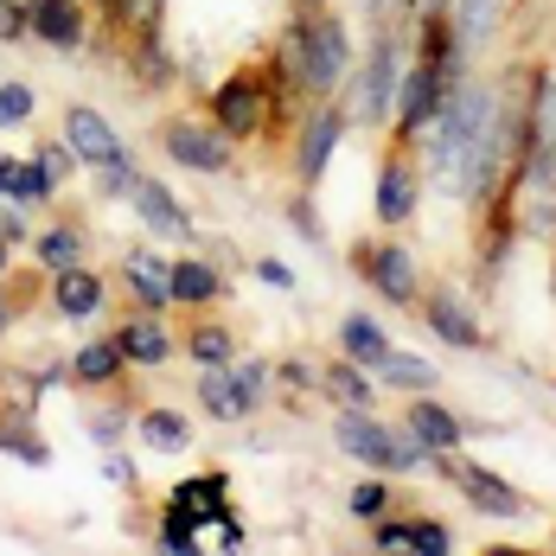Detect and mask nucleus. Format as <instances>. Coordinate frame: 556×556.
<instances>
[{
  "label": "nucleus",
  "instance_id": "f257e3e1",
  "mask_svg": "<svg viewBox=\"0 0 556 556\" xmlns=\"http://www.w3.org/2000/svg\"><path fill=\"white\" fill-rule=\"evenodd\" d=\"M486 115H493V77H460L447 90V103L435 110V122L422 128V179L467 205V179L480 161V135H486Z\"/></svg>",
  "mask_w": 556,
  "mask_h": 556
},
{
  "label": "nucleus",
  "instance_id": "f03ea898",
  "mask_svg": "<svg viewBox=\"0 0 556 556\" xmlns=\"http://www.w3.org/2000/svg\"><path fill=\"white\" fill-rule=\"evenodd\" d=\"M276 71L307 97V103H333L352 77V46H345V20L339 13H301L281 26Z\"/></svg>",
  "mask_w": 556,
  "mask_h": 556
},
{
  "label": "nucleus",
  "instance_id": "7ed1b4c3",
  "mask_svg": "<svg viewBox=\"0 0 556 556\" xmlns=\"http://www.w3.org/2000/svg\"><path fill=\"white\" fill-rule=\"evenodd\" d=\"M409 13H396V20H378L371 26V52L365 64L352 71V110L365 128H384L390 115H396V90H403V64H409Z\"/></svg>",
  "mask_w": 556,
  "mask_h": 556
},
{
  "label": "nucleus",
  "instance_id": "20e7f679",
  "mask_svg": "<svg viewBox=\"0 0 556 556\" xmlns=\"http://www.w3.org/2000/svg\"><path fill=\"white\" fill-rule=\"evenodd\" d=\"M333 442L352 454V460H365L371 473H416V467H435V454L416 442L409 429H390V422H378L371 409H339L333 422Z\"/></svg>",
  "mask_w": 556,
  "mask_h": 556
},
{
  "label": "nucleus",
  "instance_id": "39448f33",
  "mask_svg": "<svg viewBox=\"0 0 556 556\" xmlns=\"http://www.w3.org/2000/svg\"><path fill=\"white\" fill-rule=\"evenodd\" d=\"M269 384H276V365L269 358H230V365H212L199 371V409L218 416V422H243L269 403Z\"/></svg>",
  "mask_w": 556,
  "mask_h": 556
},
{
  "label": "nucleus",
  "instance_id": "423d86ee",
  "mask_svg": "<svg viewBox=\"0 0 556 556\" xmlns=\"http://www.w3.org/2000/svg\"><path fill=\"white\" fill-rule=\"evenodd\" d=\"M269 90H276V84H269V64H263V71H230L218 90H212V122H218L230 141L263 135L269 115H276L269 110Z\"/></svg>",
  "mask_w": 556,
  "mask_h": 556
},
{
  "label": "nucleus",
  "instance_id": "0eeeda50",
  "mask_svg": "<svg viewBox=\"0 0 556 556\" xmlns=\"http://www.w3.org/2000/svg\"><path fill=\"white\" fill-rule=\"evenodd\" d=\"M435 473H442L447 486H460V500L473 505L480 518H505V525H511V518H525V511H531V500H525L511 480H500L493 467L460 460V447H454V454H435Z\"/></svg>",
  "mask_w": 556,
  "mask_h": 556
},
{
  "label": "nucleus",
  "instance_id": "6e6552de",
  "mask_svg": "<svg viewBox=\"0 0 556 556\" xmlns=\"http://www.w3.org/2000/svg\"><path fill=\"white\" fill-rule=\"evenodd\" d=\"M352 269L371 281V288L384 294L390 307H416V301H422V269H416V256H409L396 237H378V243H352Z\"/></svg>",
  "mask_w": 556,
  "mask_h": 556
},
{
  "label": "nucleus",
  "instance_id": "1a4fd4ad",
  "mask_svg": "<svg viewBox=\"0 0 556 556\" xmlns=\"http://www.w3.org/2000/svg\"><path fill=\"white\" fill-rule=\"evenodd\" d=\"M161 148H167L173 167H186V173H230L237 167V141L224 135L218 122L173 115V122H161Z\"/></svg>",
  "mask_w": 556,
  "mask_h": 556
},
{
  "label": "nucleus",
  "instance_id": "9d476101",
  "mask_svg": "<svg viewBox=\"0 0 556 556\" xmlns=\"http://www.w3.org/2000/svg\"><path fill=\"white\" fill-rule=\"evenodd\" d=\"M345 122H352V110H339V103H314V115H301V135H294V179L301 186L327 179V161L345 141Z\"/></svg>",
  "mask_w": 556,
  "mask_h": 556
},
{
  "label": "nucleus",
  "instance_id": "9b49d317",
  "mask_svg": "<svg viewBox=\"0 0 556 556\" xmlns=\"http://www.w3.org/2000/svg\"><path fill=\"white\" fill-rule=\"evenodd\" d=\"M371 205H378V224L396 230V224L416 218V205H422V167L409 161V148L396 141L384 154V167H378V192H371Z\"/></svg>",
  "mask_w": 556,
  "mask_h": 556
},
{
  "label": "nucleus",
  "instance_id": "f8f14e48",
  "mask_svg": "<svg viewBox=\"0 0 556 556\" xmlns=\"http://www.w3.org/2000/svg\"><path fill=\"white\" fill-rule=\"evenodd\" d=\"M422 320H429V333L442 339V345H454V352H486V327L473 320V307H467V294H460L454 281H442V288L422 294Z\"/></svg>",
  "mask_w": 556,
  "mask_h": 556
},
{
  "label": "nucleus",
  "instance_id": "ddd939ff",
  "mask_svg": "<svg viewBox=\"0 0 556 556\" xmlns=\"http://www.w3.org/2000/svg\"><path fill=\"white\" fill-rule=\"evenodd\" d=\"M64 141L77 148V161H84V167H97V173L128 161V148H122V135L110 128V115L84 110V103H77V110H64Z\"/></svg>",
  "mask_w": 556,
  "mask_h": 556
},
{
  "label": "nucleus",
  "instance_id": "4468645a",
  "mask_svg": "<svg viewBox=\"0 0 556 556\" xmlns=\"http://www.w3.org/2000/svg\"><path fill=\"white\" fill-rule=\"evenodd\" d=\"M403 429L429 447V454H454V447L467 442V422H460L447 403H435L429 390H416V396L403 403Z\"/></svg>",
  "mask_w": 556,
  "mask_h": 556
},
{
  "label": "nucleus",
  "instance_id": "2eb2a0df",
  "mask_svg": "<svg viewBox=\"0 0 556 556\" xmlns=\"http://www.w3.org/2000/svg\"><path fill=\"white\" fill-rule=\"evenodd\" d=\"M371 551H409V556H447L454 531L442 518H378L371 525Z\"/></svg>",
  "mask_w": 556,
  "mask_h": 556
},
{
  "label": "nucleus",
  "instance_id": "dca6fc26",
  "mask_svg": "<svg viewBox=\"0 0 556 556\" xmlns=\"http://www.w3.org/2000/svg\"><path fill=\"white\" fill-rule=\"evenodd\" d=\"M447 13H454V39H460V52H467V64H473V58L500 39L511 0H447Z\"/></svg>",
  "mask_w": 556,
  "mask_h": 556
},
{
  "label": "nucleus",
  "instance_id": "f3484780",
  "mask_svg": "<svg viewBox=\"0 0 556 556\" xmlns=\"http://www.w3.org/2000/svg\"><path fill=\"white\" fill-rule=\"evenodd\" d=\"M26 33L46 39L52 52H77L84 46V7L77 0H26Z\"/></svg>",
  "mask_w": 556,
  "mask_h": 556
},
{
  "label": "nucleus",
  "instance_id": "a211bd4d",
  "mask_svg": "<svg viewBox=\"0 0 556 556\" xmlns=\"http://www.w3.org/2000/svg\"><path fill=\"white\" fill-rule=\"evenodd\" d=\"M128 205H135V218L148 224L154 237H192V212L173 199L161 179H148V173H141V186L128 192Z\"/></svg>",
  "mask_w": 556,
  "mask_h": 556
},
{
  "label": "nucleus",
  "instance_id": "6ab92c4d",
  "mask_svg": "<svg viewBox=\"0 0 556 556\" xmlns=\"http://www.w3.org/2000/svg\"><path fill=\"white\" fill-rule=\"evenodd\" d=\"M115 345H122L128 365H167L173 352H179V339H173L167 327H161V314H148V307L115 327Z\"/></svg>",
  "mask_w": 556,
  "mask_h": 556
},
{
  "label": "nucleus",
  "instance_id": "aec40b11",
  "mask_svg": "<svg viewBox=\"0 0 556 556\" xmlns=\"http://www.w3.org/2000/svg\"><path fill=\"white\" fill-rule=\"evenodd\" d=\"M122 276H128V294H135V307H148V314H167V307H173V263L148 256V250H135Z\"/></svg>",
  "mask_w": 556,
  "mask_h": 556
},
{
  "label": "nucleus",
  "instance_id": "412c9836",
  "mask_svg": "<svg viewBox=\"0 0 556 556\" xmlns=\"http://www.w3.org/2000/svg\"><path fill=\"white\" fill-rule=\"evenodd\" d=\"M390 352H396V345H390V333L371 320V314H345V320H339V358H352V365L378 371Z\"/></svg>",
  "mask_w": 556,
  "mask_h": 556
},
{
  "label": "nucleus",
  "instance_id": "4be33fe9",
  "mask_svg": "<svg viewBox=\"0 0 556 556\" xmlns=\"http://www.w3.org/2000/svg\"><path fill=\"white\" fill-rule=\"evenodd\" d=\"M128 371V358H122V345L110 339H90V345H77L71 352V384H90V390H110L115 378Z\"/></svg>",
  "mask_w": 556,
  "mask_h": 556
},
{
  "label": "nucleus",
  "instance_id": "5701e85b",
  "mask_svg": "<svg viewBox=\"0 0 556 556\" xmlns=\"http://www.w3.org/2000/svg\"><path fill=\"white\" fill-rule=\"evenodd\" d=\"M52 301H58L64 320H90V314L103 307V276H90V269H58Z\"/></svg>",
  "mask_w": 556,
  "mask_h": 556
},
{
  "label": "nucleus",
  "instance_id": "b1692460",
  "mask_svg": "<svg viewBox=\"0 0 556 556\" xmlns=\"http://www.w3.org/2000/svg\"><path fill=\"white\" fill-rule=\"evenodd\" d=\"M135 435L154 447V454H186L192 447V422L179 409H141L135 416Z\"/></svg>",
  "mask_w": 556,
  "mask_h": 556
},
{
  "label": "nucleus",
  "instance_id": "393cba45",
  "mask_svg": "<svg viewBox=\"0 0 556 556\" xmlns=\"http://www.w3.org/2000/svg\"><path fill=\"white\" fill-rule=\"evenodd\" d=\"M320 390L333 396L339 409H371V396H378V384H371V371H365V365H352V358H339V365H327V371H320Z\"/></svg>",
  "mask_w": 556,
  "mask_h": 556
},
{
  "label": "nucleus",
  "instance_id": "a878e982",
  "mask_svg": "<svg viewBox=\"0 0 556 556\" xmlns=\"http://www.w3.org/2000/svg\"><path fill=\"white\" fill-rule=\"evenodd\" d=\"M167 500L192 505L205 525H218L224 511H230V480H224V473H192V480H179V486H173Z\"/></svg>",
  "mask_w": 556,
  "mask_h": 556
},
{
  "label": "nucleus",
  "instance_id": "bb28decb",
  "mask_svg": "<svg viewBox=\"0 0 556 556\" xmlns=\"http://www.w3.org/2000/svg\"><path fill=\"white\" fill-rule=\"evenodd\" d=\"M218 294H224V276L212 263H199V256L173 263V301H179V307H212Z\"/></svg>",
  "mask_w": 556,
  "mask_h": 556
},
{
  "label": "nucleus",
  "instance_id": "cd10ccee",
  "mask_svg": "<svg viewBox=\"0 0 556 556\" xmlns=\"http://www.w3.org/2000/svg\"><path fill=\"white\" fill-rule=\"evenodd\" d=\"M186 358H192L199 371H212V365H230V358H237V333H230L224 320H199V327L186 333Z\"/></svg>",
  "mask_w": 556,
  "mask_h": 556
},
{
  "label": "nucleus",
  "instance_id": "c85d7f7f",
  "mask_svg": "<svg viewBox=\"0 0 556 556\" xmlns=\"http://www.w3.org/2000/svg\"><path fill=\"white\" fill-rule=\"evenodd\" d=\"M199 531H205V518H199L192 505L167 500V511H161V551L167 556H199Z\"/></svg>",
  "mask_w": 556,
  "mask_h": 556
},
{
  "label": "nucleus",
  "instance_id": "c756f323",
  "mask_svg": "<svg viewBox=\"0 0 556 556\" xmlns=\"http://www.w3.org/2000/svg\"><path fill=\"white\" fill-rule=\"evenodd\" d=\"M378 378H384L396 396H416V390L435 384V365H429V358H416V352H390L384 365H378Z\"/></svg>",
  "mask_w": 556,
  "mask_h": 556
},
{
  "label": "nucleus",
  "instance_id": "7c9ffc66",
  "mask_svg": "<svg viewBox=\"0 0 556 556\" xmlns=\"http://www.w3.org/2000/svg\"><path fill=\"white\" fill-rule=\"evenodd\" d=\"M33 250H39L46 269H77V256H84V230H77V224H52V230L33 237Z\"/></svg>",
  "mask_w": 556,
  "mask_h": 556
},
{
  "label": "nucleus",
  "instance_id": "2f4dec72",
  "mask_svg": "<svg viewBox=\"0 0 556 556\" xmlns=\"http://www.w3.org/2000/svg\"><path fill=\"white\" fill-rule=\"evenodd\" d=\"M345 511L352 518H365V525H378L390 511V473H371V480H358L352 493H345Z\"/></svg>",
  "mask_w": 556,
  "mask_h": 556
},
{
  "label": "nucleus",
  "instance_id": "473e14b6",
  "mask_svg": "<svg viewBox=\"0 0 556 556\" xmlns=\"http://www.w3.org/2000/svg\"><path fill=\"white\" fill-rule=\"evenodd\" d=\"M52 192H58V173L46 161H20V173H13V199L20 205H46Z\"/></svg>",
  "mask_w": 556,
  "mask_h": 556
},
{
  "label": "nucleus",
  "instance_id": "72a5a7b5",
  "mask_svg": "<svg viewBox=\"0 0 556 556\" xmlns=\"http://www.w3.org/2000/svg\"><path fill=\"white\" fill-rule=\"evenodd\" d=\"M39 110V97L26 90V84H13V77H0V128H26Z\"/></svg>",
  "mask_w": 556,
  "mask_h": 556
},
{
  "label": "nucleus",
  "instance_id": "f704fd0d",
  "mask_svg": "<svg viewBox=\"0 0 556 556\" xmlns=\"http://www.w3.org/2000/svg\"><path fill=\"white\" fill-rule=\"evenodd\" d=\"M128 422H135V409H122V403H103V409L90 416V442H97V447H115Z\"/></svg>",
  "mask_w": 556,
  "mask_h": 556
},
{
  "label": "nucleus",
  "instance_id": "c9c22d12",
  "mask_svg": "<svg viewBox=\"0 0 556 556\" xmlns=\"http://www.w3.org/2000/svg\"><path fill=\"white\" fill-rule=\"evenodd\" d=\"M0 454H13V460H26V467H52V447L33 442V429H7V435H0Z\"/></svg>",
  "mask_w": 556,
  "mask_h": 556
},
{
  "label": "nucleus",
  "instance_id": "e433bc0d",
  "mask_svg": "<svg viewBox=\"0 0 556 556\" xmlns=\"http://www.w3.org/2000/svg\"><path fill=\"white\" fill-rule=\"evenodd\" d=\"M288 218H294V230H301L307 243H320V237H327V224H320V212H314V186H301V192L288 199Z\"/></svg>",
  "mask_w": 556,
  "mask_h": 556
},
{
  "label": "nucleus",
  "instance_id": "4c0bfd02",
  "mask_svg": "<svg viewBox=\"0 0 556 556\" xmlns=\"http://www.w3.org/2000/svg\"><path fill=\"white\" fill-rule=\"evenodd\" d=\"M276 378L288 390H320V371H314L307 358H288V365H276Z\"/></svg>",
  "mask_w": 556,
  "mask_h": 556
},
{
  "label": "nucleus",
  "instance_id": "58836bf2",
  "mask_svg": "<svg viewBox=\"0 0 556 556\" xmlns=\"http://www.w3.org/2000/svg\"><path fill=\"white\" fill-rule=\"evenodd\" d=\"M256 276L269 281V288H281V294L294 288V269H288V263H276V256H256Z\"/></svg>",
  "mask_w": 556,
  "mask_h": 556
},
{
  "label": "nucleus",
  "instance_id": "ea45409f",
  "mask_svg": "<svg viewBox=\"0 0 556 556\" xmlns=\"http://www.w3.org/2000/svg\"><path fill=\"white\" fill-rule=\"evenodd\" d=\"M218 544H224V551H243V544H250V531L237 525V511H224V518H218Z\"/></svg>",
  "mask_w": 556,
  "mask_h": 556
},
{
  "label": "nucleus",
  "instance_id": "a19ab883",
  "mask_svg": "<svg viewBox=\"0 0 556 556\" xmlns=\"http://www.w3.org/2000/svg\"><path fill=\"white\" fill-rule=\"evenodd\" d=\"M403 7H409V0H365V20H371V26H378V20H396V13H403Z\"/></svg>",
  "mask_w": 556,
  "mask_h": 556
},
{
  "label": "nucleus",
  "instance_id": "79ce46f5",
  "mask_svg": "<svg viewBox=\"0 0 556 556\" xmlns=\"http://www.w3.org/2000/svg\"><path fill=\"white\" fill-rule=\"evenodd\" d=\"M0 237H7V243H26L33 230H26V218H20V212H0Z\"/></svg>",
  "mask_w": 556,
  "mask_h": 556
},
{
  "label": "nucleus",
  "instance_id": "37998d69",
  "mask_svg": "<svg viewBox=\"0 0 556 556\" xmlns=\"http://www.w3.org/2000/svg\"><path fill=\"white\" fill-rule=\"evenodd\" d=\"M110 480H115V486H128V480H135V460H122V454H115V460H110Z\"/></svg>",
  "mask_w": 556,
  "mask_h": 556
},
{
  "label": "nucleus",
  "instance_id": "c03bdc74",
  "mask_svg": "<svg viewBox=\"0 0 556 556\" xmlns=\"http://www.w3.org/2000/svg\"><path fill=\"white\" fill-rule=\"evenodd\" d=\"M13 173H20V161H7V154H0V199H13Z\"/></svg>",
  "mask_w": 556,
  "mask_h": 556
},
{
  "label": "nucleus",
  "instance_id": "a18cd8bd",
  "mask_svg": "<svg viewBox=\"0 0 556 556\" xmlns=\"http://www.w3.org/2000/svg\"><path fill=\"white\" fill-rule=\"evenodd\" d=\"M97 7H103L110 20H128V0H97Z\"/></svg>",
  "mask_w": 556,
  "mask_h": 556
},
{
  "label": "nucleus",
  "instance_id": "49530a36",
  "mask_svg": "<svg viewBox=\"0 0 556 556\" xmlns=\"http://www.w3.org/2000/svg\"><path fill=\"white\" fill-rule=\"evenodd\" d=\"M7 320H13V307H7V294H0V333H7Z\"/></svg>",
  "mask_w": 556,
  "mask_h": 556
},
{
  "label": "nucleus",
  "instance_id": "de8ad7c7",
  "mask_svg": "<svg viewBox=\"0 0 556 556\" xmlns=\"http://www.w3.org/2000/svg\"><path fill=\"white\" fill-rule=\"evenodd\" d=\"M7 250H13V243H7V237H0V276H7Z\"/></svg>",
  "mask_w": 556,
  "mask_h": 556
}]
</instances>
